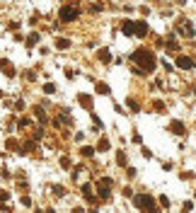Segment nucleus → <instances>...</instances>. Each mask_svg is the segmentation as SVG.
Returning <instances> with one entry per match:
<instances>
[{"mask_svg":"<svg viewBox=\"0 0 196 213\" xmlns=\"http://www.w3.org/2000/svg\"><path fill=\"white\" fill-rule=\"evenodd\" d=\"M56 46H58V48H68V39H58Z\"/></svg>","mask_w":196,"mask_h":213,"instance_id":"obj_7","label":"nucleus"},{"mask_svg":"<svg viewBox=\"0 0 196 213\" xmlns=\"http://www.w3.org/2000/svg\"><path fill=\"white\" fill-rule=\"evenodd\" d=\"M133 29H136V27H133V22H123L121 32H123V34H133Z\"/></svg>","mask_w":196,"mask_h":213,"instance_id":"obj_4","label":"nucleus"},{"mask_svg":"<svg viewBox=\"0 0 196 213\" xmlns=\"http://www.w3.org/2000/svg\"><path fill=\"white\" fill-rule=\"evenodd\" d=\"M99 61H102V63H109V61H112V53H109V51H99Z\"/></svg>","mask_w":196,"mask_h":213,"instance_id":"obj_6","label":"nucleus"},{"mask_svg":"<svg viewBox=\"0 0 196 213\" xmlns=\"http://www.w3.org/2000/svg\"><path fill=\"white\" fill-rule=\"evenodd\" d=\"M80 102H83L85 107H90V104H92V99H90V97H85V94H80Z\"/></svg>","mask_w":196,"mask_h":213,"instance_id":"obj_8","label":"nucleus"},{"mask_svg":"<svg viewBox=\"0 0 196 213\" xmlns=\"http://www.w3.org/2000/svg\"><path fill=\"white\" fill-rule=\"evenodd\" d=\"M177 65H179V68H191V65H194V61H189V58H179Z\"/></svg>","mask_w":196,"mask_h":213,"instance_id":"obj_5","label":"nucleus"},{"mask_svg":"<svg viewBox=\"0 0 196 213\" xmlns=\"http://www.w3.org/2000/svg\"><path fill=\"white\" fill-rule=\"evenodd\" d=\"M131 61H136V63L145 65V70H153V68H155V56L150 53V51H145V48H138V51H133Z\"/></svg>","mask_w":196,"mask_h":213,"instance_id":"obj_1","label":"nucleus"},{"mask_svg":"<svg viewBox=\"0 0 196 213\" xmlns=\"http://www.w3.org/2000/svg\"><path fill=\"white\" fill-rule=\"evenodd\" d=\"M78 15H80L78 8H61V22H73Z\"/></svg>","mask_w":196,"mask_h":213,"instance_id":"obj_2","label":"nucleus"},{"mask_svg":"<svg viewBox=\"0 0 196 213\" xmlns=\"http://www.w3.org/2000/svg\"><path fill=\"white\" fill-rule=\"evenodd\" d=\"M136 206H140V208H155L150 196H136Z\"/></svg>","mask_w":196,"mask_h":213,"instance_id":"obj_3","label":"nucleus"},{"mask_svg":"<svg viewBox=\"0 0 196 213\" xmlns=\"http://www.w3.org/2000/svg\"><path fill=\"white\" fill-rule=\"evenodd\" d=\"M92 153H94V148H83V155H87V158H90Z\"/></svg>","mask_w":196,"mask_h":213,"instance_id":"obj_9","label":"nucleus"}]
</instances>
